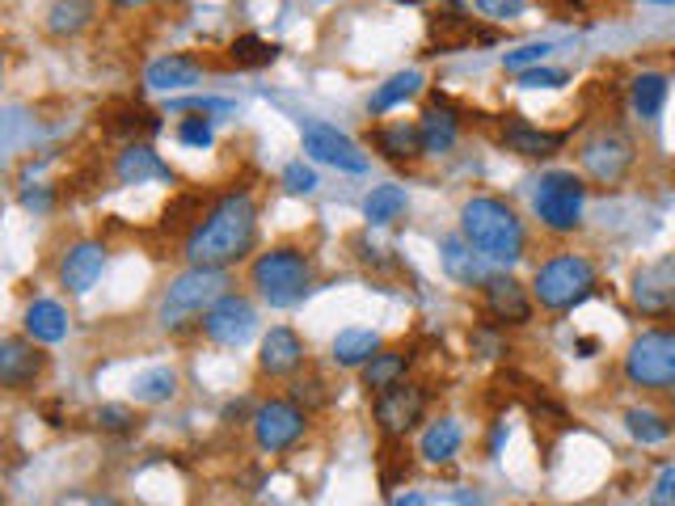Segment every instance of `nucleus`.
Returning a JSON list of instances; mask_svg holds the SVG:
<instances>
[{"label": "nucleus", "mask_w": 675, "mask_h": 506, "mask_svg": "<svg viewBox=\"0 0 675 506\" xmlns=\"http://www.w3.org/2000/svg\"><path fill=\"white\" fill-rule=\"evenodd\" d=\"M549 52H553V43H524V47L503 55V64H507V72H524V68H537Z\"/></svg>", "instance_id": "c9c22d12"}, {"label": "nucleus", "mask_w": 675, "mask_h": 506, "mask_svg": "<svg viewBox=\"0 0 675 506\" xmlns=\"http://www.w3.org/2000/svg\"><path fill=\"white\" fill-rule=\"evenodd\" d=\"M220 295H228V274L220 267H190L187 274H178L169 283V292L161 300V325L165 329H178L190 317L207 313Z\"/></svg>", "instance_id": "20e7f679"}, {"label": "nucleus", "mask_w": 675, "mask_h": 506, "mask_svg": "<svg viewBox=\"0 0 675 506\" xmlns=\"http://www.w3.org/2000/svg\"><path fill=\"white\" fill-rule=\"evenodd\" d=\"M503 144L511 148L515 157H553L566 144V132H540L524 119H511L507 132H503Z\"/></svg>", "instance_id": "aec40b11"}, {"label": "nucleus", "mask_w": 675, "mask_h": 506, "mask_svg": "<svg viewBox=\"0 0 675 506\" xmlns=\"http://www.w3.org/2000/svg\"><path fill=\"white\" fill-rule=\"evenodd\" d=\"M423 409H427V393L418 384H409V380L376 393V405H372L380 435H389V439H405L409 430L423 423Z\"/></svg>", "instance_id": "1a4fd4ad"}, {"label": "nucleus", "mask_w": 675, "mask_h": 506, "mask_svg": "<svg viewBox=\"0 0 675 506\" xmlns=\"http://www.w3.org/2000/svg\"><path fill=\"white\" fill-rule=\"evenodd\" d=\"M47 368V355L34 347V338H4L0 342V384L9 393H26L34 389V380Z\"/></svg>", "instance_id": "4468645a"}, {"label": "nucleus", "mask_w": 675, "mask_h": 506, "mask_svg": "<svg viewBox=\"0 0 675 506\" xmlns=\"http://www.w3.org/2000/svg\"><path fill=\"white\" fill-rule=\"evenodd\" d=\"M431 43H435V55H443V52H460L469 43H494V34L477 30V22L464 18V13H439L431 22Z\"/></svg>", "instance_id": "6ab92c4d"}, {"label": "nucleus", "mask_w": 675, "mask_h": 506, "mask_svg": "<svg viewBox=\"0 0 675 506\" xmlns=\"http://www.w3.org/2000/svg\"><path fill=\"white\" fill-rule=\"evenodd\" d=\"M203 334L220 347H245L258 334V313L241 295H220L216 304L203 313Z\"/></svg>", "instance_id": "9d476101"}, {"label": "nucleus", "mask_w": 675, "mask_h": 506, "mask_svg": "<svg viewBox=\"0 0 675 506\" xmlns=\"http://www.w3.org/2000/svg\"><path fill=\"white\" fill-rule=\"evenodd\" d=\"M418 135H423V153L427 157H443V153H452V144H457V114L448 106H431L423 110V119H418Z\"/></svg>", "instance_id": "5701e85b"}, {"label": "nucleus", "mask_w": 675, "mask_h": 506, "mask_svg": "<svg viewBox=\"0 0 675 506\" xmlns=\"http://www.w3.org/2000/svg\"><path fill=\"white\" fill-rule=\"evenodd\" d=\"M258 237V207L249 194H224L187 237L190 267H233L254 249Z\"/></svg>", "instance_id": "f257e3e1"}, {"label": "nucleus", "mask_w": 675, "mask_h": 506, "mask_svg": "<svg viewBox=\"0 0 675 506\" xmlns=\"http://www.w3.org/2000/svg\"><path fill=\"white\" fill-rule=\"evenodd\" d=\"M93 22V0H55L52 13H47V30L68 38V34H81Z\"/></svg>", "instance_id": "7c9ffc66"}, {"label": "nucleus", "mask_w": 675, "mask_h": 506, "mask_svg": "<svg viewBox=\"0 0 675 506\" xmlns=\"http://www.w3.org/2000/svg\"><path fill=\"white\" fill-rule=\"evenodd\" d=\"M633 304L646 317H667L675 313V254H663L633 274Z\"/></svg>", "instance_id": "ddd939ff"}, {"label": "nucleus", "mask_w": 675, "mask_h": 506, "mask_svg": "<svg viewBox=\"0 0 675 506\" xmlns=\"http://www.w3.org/2000/svg\"><path fill=\"white\" fill-rule=\"evenodd\" d=\"M228 59H233L237 68H267V64L279 59V47L267 43V38H258V34H241V38H233Z\"/></svg>", "instance_id": "473e14b6"}, {"label": "nucleus", "mask_w": 675, "mask_h": 506, "mask_svg": "<svg viewBox=\"0 0 675 506\" xmlns=\"http://www.w3.org/2000/svg\"><path fill=\"white\" fill-rule=\"evenodd\" d=\"M102 270H106V245H102V240H81V245H72V249L64 254V262H59V283H64L72 295H85V292H93V283L102 279Z\"/></svg>", "instance_id": "dca6fc26"}, {"label": "nucleus", "mask_w": 675, "mask_h": 506, "mask_svg": "<svg viewBox=\"0 0 675 506\" xmlns=\"http://www.w3.org/2000/svg\"><path fill=\"white\" fill-rule=\"evenodd\" d=\"M486 254L482 249H473L469 240H464V233L460 237H448L443 240V267H448V274L457 279V283H486L490 279V270H486Z\"/></svg>", "instance_id": "412c9836"}, {"label": "nucleus", "mask_w": 675, "mask_h": 506, "mask_svg": "<svg viewBox=\"0 0 675 506\" xmlns=\"http://www.w3.org/2000/svg\"><path fill=\"white\" fill-rule=\"evenodd\" d=\"M26 334L34 342H59L68 338V313L55 300H34L26 308Z\"/></svg>", "instance_id": "bb28decb"}, {"label": "nucleus", "mask_w": 675, "mask_h": 506, "mask_svg": "<svg viewBox=\"0 0 675 506\" xmlns=\"http://www.w3.org/2000/svg\"><path fill=\"white\" fill-rule=\"evenodd\" d=\"M519 85L524 89H558V85H566V72L562 68H524L519 72Z\"/></svg>", "instance_id": "ea45409f"}, {"label": "nucleus", "mask_w": 675, "mask_h": 506, "mask_svg": "<svg viewBox=\"0 0 675 506\" xmlns=\"http://www.w3.org/2000/svg\"><path fill=\"white\" fill-rule=\"evenodd\" d=\"M482 300H486V313L498 325H528L532 321V295L511 274H490L482 283Z\"/></svg>", "instance_id": "2eb2a0df"}, {"label": "nucleus", "mask_w": 675, "mask_h": 506, "mask_svg": "<svg viewBox=\"0 0 675 506\" xmlns=\"http://www.w3.org/2000/svg\"><path fill=\"white\" fill-rule=\"evenodd\" d=\"M199 80V64L187 59V55H161L144 68V85L148 89H161V93H173V89H187Z\"/></svg>", "instance_id": "b1692460"}, {"label": "nucleus", "mask_w": 675, "mask_h": 506, "mask_svg": "<svg viewBox=\"0 0 675 506\" xmlns=\"http://www.w3.org/2000/svg\"><path fill=\"white\" fill-rule=\"evenodd\" d=\"M532 292H537L540 308L566 313V308L583 304V300L595 292V267L587 258H578V254H558V258H549V262L537 270Z\"/></svg>", "instance_id": "39448f33"}, {"label": "nucleus", "mask_w": 675, "mask_h": 506, "mask_svg": "<svg viewBox=\"0 0 675 506\" xmlns=\"http://www.w3.org/2000/svg\"><path fill=\"white\" fill-rule=\"evenodd\" d=\"M300 363H304V342H300L296 329L288 325H274L267 338H262V350H258V368L270 380H283V375H296Z\"/></svg>", "instance_id": "f3484780"}, {"label": "nucleus", "mask_w": 675, "mask_h": 506, "mask_svg": "<svg viewBox=\"0 0 675 506\" xmlns=\"http://www.w3.org/2000/svg\"><path fill=\"white\" fill-rule=\"evenodd\" d=\"M625 430L638 443H663V439H672V423L663 414H654V409H629L625 414Z\"/></svg>", "instance_id": "72a5a7b5"}, {"label": "nucleus", "mask_w": 675, "mask_h": 506, "mask_svg": "<svg viewBox=\"0 0 675 506\" xmlns=\"http://www.w3.org/2000/svg\"><path fill=\"white\" fill-rule=\"evenodd\" d=\"M173 110H203V114H216V110H228V102H220V98H190V102H178Z\"/></svg>", "instance_id": "c03bdc74"}, {"label": "nucleus", "mask_w": 675, "mask_h": 506, "mask_svg": "<svg viewBox=\"0 0 675 506\" xmlns=\"http://www.w3.org/2000/svg\"><path fill=\"white\" fill-rule=\"evenodd\" d=\"M110 4H119V9H139V4H148V0H110Z\"/></svg>", "instance_id": "49530a36"}, {"label": "nucleus", "mask_w": 675, "mask_h": 506, "mask_svg": "<svg viewBox=\"0 0 675 506\" xmlns=\"http://www.w3.org/2000/svg\"><path fill=\"white\" fill-rule=\"evenodd\" d=\"M578 160H583V169L592 173L599 187H617L629 173V165H633V144L621 132H599L595 139L583 144Z\"/></svg>", "instance_id": "9b49d317"}, {"label": "nucleus", "mask_w": 675, "mask_h": 506, "mask_svg": "<svg viewBox=\"0 0 675 506\" xmlns=\"http://www.w3.org/2000/svg\"><path fill=\"white\" fill-rule=\"evenodd\" d=\"M173 389H178V375L169 372V368H153V372L135 375L132 384L135 401H144V405H161V401L173 397Z\"/></svg>", "instance_id": "f704fd0d"}, {"label": "nucleus", "mask_w": 675, "mask_h": 506, "mask_svg": "<svg viewBox=\"0 0 675 506\" xmlns=\"http://www.w3.org/2000/svg\"><path fill=\"white\" fill-rule=\"evenodd\" d=\"M22 207L26 212H52V190H22Z\"/></svg>", "instance_id": "37998d69"}, {"label": "nucleus", "mask_w": 675, "mask_h": 506, "mask_svg": "<svg viewBox=\"0 0 675 506\" xmlns=\"http://www.w3.org/2000/svg\"><path fill=\"white\" fill-rule=\"evenodd\" d=\"M397 4H423V0H397Z\"/></svg>", "instance_id": "de8ad7c7"}, {"label": "nucleus", "mask_w": 675, "mask_h": 506, "mask_svg": "<svg viewBox=\"0 0 675 506\" xmlns=\"http://www.w3.org/2000/svg\"><path fill=\"white\" fill-rule=\"evenodd\" d=\"M178 139L190 144V148H212V139H216V132H212V119H182Z\"/></svg>", "instance_id": "4c0bfd02"}, {"label": "nucleus", "mask_w": 675, "mask_h": 506, "mask_svg": "<svg viewBox=\"0 0 675 506\" xmlns=\"http://www.w3.org/2000/svg\"><path fill=\"white\" fill-rule=\"evenodd\" d=\"M524 4H528V0H477V9H482L486 18H494V22L519 18V13H524Z\"/></svg>", "instance_id": "79ce46f5"}, {"label": "nucleus", "mask_w": 675, "mask_h": 506, "mask_svg": "<svg viewBox=\"0 0 675 506\" xmlns=\"http://www.w3.org/2000/svg\"><path fill=\"white\" fill-rule=\"evenodd\" d=\"M393 506H427V498H423V494H402Z\"/></svg>", "instance_id": "a18cd8bd"}, {"label": "nucleus", "mask_w": 675, "mask_h": 506, "mask_svg": "<svg viewBox=\"0 0 675 506\" xmlns=\"http://www.w3.org/2000/svg\"><path fill=\"white\" fill-rule=\"evenodd\" d=\"M308 427V414L300 409L296 401H262L254 409V439L262 452H288Z\"/></svg>", "instance_id": "6e6552de"}, {"label": "nucleus", "mask_w": 675, "mask_h": 506, "mask_svg": "<svg viewBox=\"0 0 675 506\" xmlns=\"http://www.w3.org/2000/svg\"><path fill=\"white\" fill-rule=\"evenodd\" d=\"M650 506H675V464H667L650 485Z\"/></svg>", "instance_id": "a19ab883"}, {"label": "nucleus", "mask_w": 675, "mask_h": 506, "mask_svg": "<svg viewBox=\"0 0 675 506\" xmlns=\"http://www.w3.org/2000/svg\"><path fill=\"white\" fill-rule=\"evenodd\" d=\"M249 279H254V288H258V295L267 300L270 308H292L313 288V267H308V258L300 249L279 245V249L262 254L249 267Z\"/></svg>", "instance_id": "7ed1b4c3"}, {"label": "nucleus", "mask_w": 675, "mask_h": 506, "mask_svg": "<svg viewBox=\"0 0 675 506\" xmlns=\"http://www.w3.org/2000/svg\"><path fill=\"white\" fill-rule=\"evenodd\" d=\"M329 350H334V363L338 368H368L372 355H380V338L372 329H342Z\"/></svg>", "instance_id": "a878e982"}, {"label": "nucleus", "mask_w": 675, "mask_h": 506, "mask_svg": "<svg viewBox=\"0 0 675 506\" xmlns=\"http://www.w3.org/2000/svg\"><path fill=\"white\" fill-rule=\"evenodd\" d=\"M405 368H409V350H380V355H372L368 368H359L363 372V389L368 393H384V389L402 384Z\"/></svg>", "instance_id": "cd10ccee"}, {"label": "nucleus", "mask_w": 675, "mask_h": 506, "mask_svg": "<svg viewBox=\"0 0 675 506\" xmlns=\"http://www.w3.org/2000/svg\"><path fill=\"white\" fill-rule=\"evenodd\" d=\"M460 443H464V430H460L457 418H439V423H431V427L423 430L418 456H423L427 464H448V460L460 452Z\"/></svg>", "instance_id": "393cba45"}, {"label": "nucleus", "mask_w": 675, "mask_h": 506, "mask_svg": "<svg viewBox=\"0 0 675 506\" xmlns=\"http://www.w3.org/2000/svg\"><path fill=\"white\" fill-rule=\"evenodd\" d=\"M667 77L663 72H642V77H633V85H629V102H633V110L642 114V119H659L663 114V106H667Z\"/></svg>", "instance_id": "c85d7f7f"}, {"label": "nucleus", "mask_w": 675, "mask_h": 506, "mask_svg": "<svg viewBox=\"0 0 675 506\" xmlns=\"http://www.w3.org/2000/svg\"><path fill=\"white\" fill-rule=\"evenodd\" d=\"M114 173L123 187H144V182H173V169L165 165L148 144H127L119 160H114Z\"/></svg>", "instance_id": "a211bd4d"}, {"label": "nucleus", "mask_w": 675, "mask_h": 506, "mask_svg": "<svg viewBox=\"0 0 675 506\" xmlns=\"http://www.w3.org/2000/svg\"><path fill=\"white\" fill-rule=\"evenodd\" d=\"M460 233L473 249H482L490 262H519L524 258V224L515 207H507L503 199H469L460 207Z\"/></svg>", "instance_id": "f03ea898"}, {"label": "nucleus", "mask_w": 675, "mask_h": 506, "mask_svg": "<svg viewBox=\"0 0 675 506\" xmlns=\"http://www.w3.org/2000/svg\"><path fill=\"white\" fill-rule=\"evenodd\" d=\"M654 4H675V0H654Z\"/></svg>", "instance_id": "09e8293b"}, {"label": "nucleus", "mask_w": 675, "mask_h": 506, "mask_svg": "<svg viewBox=\"0 0 675 506\" xmlns=\"http://www.w3.org/2000/svg\"><path fill=\"white\" fill-rule=\"evenodd\" d=\"M372 144H376L380 157L393 160V165L423 157V135H418L414 123H384V127L372 132Z\"/></svg>", "instance_id": "4be33fe9"}, {"label": "nucleus", "mask_w": 675, "mask_h": 506, "mask_svg": "<svg viewBox=\"0 0 675 506\" xmlns=\"http://www.w3.org/2000/svg\"><path fill=\"white\" fill-rule=\"evenodd\" d=\"M98 427L110 430V435H123V430L135 427V414L127 405H102V409H98Z\"/></svg>", "instance_id": "58836bf2"}, {"label": "nucleus", "mask_w": 675, "mask_h": 506, "mask_svg": "<svg viewBox=\"0 0 675 506\" xmlns=\"http://www.w3.org/2000/svg\"><path fill=\"white\" fill-rule=\"evenodd\" d=\"M418 89H423V72H414V68H409V72H397V77H389L376 89V93H372L368 110H372V114H384V110H393V106H402V102H409Z\"/></svg>", "instance_id": "c756f323"}, {"label": "nucleus", "mask_w": 675, "mask_h": 506, "mask_svg": "<svg viewBox=\"0 0 675 506\" xmlns=\"http://www.w3.org/2000/svg\"><path fill=\"white\" fill-rule=\"evenodd\" d=\"M300 139H304V153L313 160H322V165L347 169V173H363L368 169V153H359V144H355L351 135H342L329 123H304Z\"/></svg>", "instance_id": "f8f14e48"}, {"label": "nucleus", "mask_w": 675, "mask_h": 506, "mask_svg": "<svg viewBox=\"0 0 675 506\" xmlns=\"http://www.w3.org/2000/svg\"><path fill=\"white\" fill-rule=\"evenodd\" d=\"M93 506H114V503H93Z\"/></svg>", "instance_id": "8fccbe9b"}, {"label": "nucleus", "mask_w": 675, "mask_h": 506, "mask_svg": "<svg viewBox=\"0 0 675 506\" xmlns=\"http://www.w3.org/2000/svg\"><path fill=\"white\" fill-rule=\"evenodd\" d=\"M283 190H288V194H313V190H317V173H313L304 160H292V165L283 169Z\"/></svg>", "instance_id": "e433bc0d"}, {"label": "nucleus", "mask_w": 675, "mask_h": 506, "mask_svg": "<svg viewBox=\"0 0 675 506\" xmlns=\"http://www.w3.org/2000/svg\"><path fill=\"white\" fill-rule=\"evenodd\" d=\"M405 207H409V199H405L402 187H376L363 199V220L368 224H393Z\"/></svg>", "instance_id": "2f4dec72"}, {"label": "nucleus", "mask_w": 675, "mask_h": 506, "mask_svg": "<svg viewBox=\"0 0 675 506\" xmlns=\"http://www.w3.org/2000/svg\"><path fill=\"white\" fill-rule=\"evenodd\" d=\"M583 199H587V187L578 173L570 169H553L540 178L537 190V215L549 233H574L583 224Z\"/></svg>", "instance_id": "423d86ee"}, {"label": "nucleus", "mask_w": 675, "mask_h": 506, "mask_svg": "<svg viewBox=\"0 0 675 506\" xmlns=\"http://www.w3.org/2000/svg\"><path fill=\"white\" fill-rule=\"evenodd\" d=\"M625 375L638 389H672L675 384V334L650 329L625 355Z\"/></svg>", "instance_id": "0eeeda50"}]
</instances>
